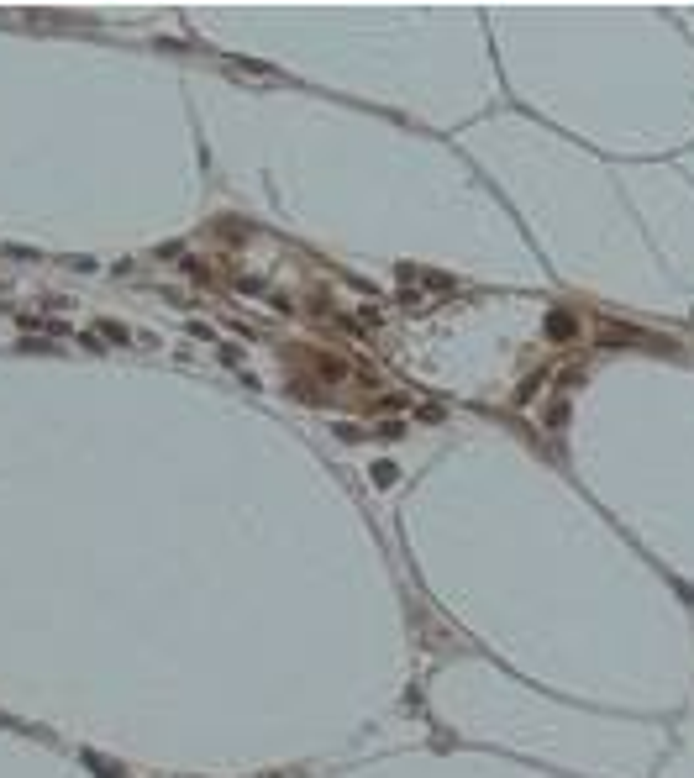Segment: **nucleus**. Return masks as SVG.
<instances>
[{"mask_svg":"<svg viewBox=\"0 0 694 778\" xmlns=\"http://www.w3.org/2000/svg\"><path fill=\"white\" fill-rule=\"evenodd\" d=\"M547 332H553V337H579V321L574 316H568V311H553V316H547Z\"/></svg>","mask_w":694,"mask_h":778,"instance_id":"obj_1","label":"nucleus"},{"mask_svg":"<svg viewBox=\"0 0 694 778\" xmlns=\"http://www.w3.org/2000/svg\"><path fill=\"white\" fill-rule=\"evenodd\" d=\"M95 332H100V337H111V342H132V332H127L121 321H95V326H90V337H95Z\"/></svg>","mask_w":694,"mask_h":778,"instance_id":"obj_2","label":"nucleus"},{"mask_svg":"<svg viewBox=\"0 0 694 778\" xmlns=\"http://www.w3.org/2000/svg\"><path fill=\"white\" fill-rule=\"evenodd\" d=\"M374 484H395V463H374Z\"/></svg>","mask_w":694,"mask_h":778,"instance_id":"obj_3","label":"nucleus"}]
</instances>
